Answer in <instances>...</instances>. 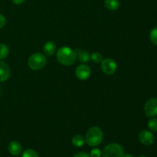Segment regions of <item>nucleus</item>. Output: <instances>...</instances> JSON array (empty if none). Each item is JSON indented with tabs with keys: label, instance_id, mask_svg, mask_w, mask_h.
Wrapping results in <instances>:
<instances>
[{
	"label": "nucleus",
	"instance_id": "1",
	"mask_svg": "<svg viewBox=\"0 0 157 157\" xmlns=\"http://www.w3.org/2000/svg\"><path fill=\"white\" fill-rule=\"evenodd\" d=\"M56 58L58 62L65 66L72 65L77 60V55L75 50L70 47L64 46L60 48L56 54Z\"/></svg>",
	"mask_w": 157,
	"mask_h": 157
},
{
	"label": "nucleus",
	"instance_id": "2",
	"mask_svg": "<svg viewBox=\"0 0 157 157\" xmlns=\"http://www.w3.org/2000/svg\"><path fill=\"white\" fill-rule=\"evenodd\" d=\"M104 133L99 127L94 126L87 130L85 136V142L90 147H97L102 143Z\"/></svg>",
	"mask_w": 157,
	"mask_h": 157
},
{
	"label": "nucleus",
	"instance_id": "3",
	"mask_svg": "<svg viewBox=\"0 0 157 157\" xmlns=\"http://www.w3.org/2000/svg\"><path fill=\"white\" fill-rule=\"evenodd\" d=\"M47 64V58L44 55L36 52L29 57L28 60V65L32 70L38 71L42 69Z\"/></svg>",
	"mask_w": 157,
	"mask_h": 157
},
{
	"label": "nucleus",
	"instance_id": "4",
	"mask_svg": "<svg viewBox=\"0 0 157 157\" xmlns=\"http://www.w3.org/2000/svg\"><path fill=\"white\" fill-rule=\"evenodd\" d=\"M124 148L118 144H108L103 151V157H123Z\"/></svg>",
	"mask_w": 157,
	"mask_h": 157
},
{
	"label": "nucleus",
	"instance_id": "5",
	"mask_svg": "<svg viewBox=\"0 0 157 157\" xmlns=\"http://www.w3.org/2000/svg\"><path fill=\"white\" fill-rule=\"evenodd\" d=\"M101 68L105 75H111L117 71V63L111 58H105L101 61Z\"/></svg>",
	"mask_w": 157,
	"mask_h": 157
},
{
	"label": "nucleus",
	"instance_id": "6",
	"mask_svg": "<svg viewBox=\"0 0 157 157\" xmlns=\"http://www.w3.org/2000/svg\"><path fill=\"white\" fill-rule=\"evenodd\" d=\"M144 111L148 117H153L157 115V98H150L146 102Z\"/></svg>",
	"mask_w": 157,
	"mask_h": 157
},
{
	"label": "nucleus",
	"instance_id": "7",
	"mask_svg": "<svg viewBox=\"0 0 157 157\" xmlns=\"http://www.w3.org/2000/svg\"><path fill=\"white\" fill-rule=\"evenodd\" d=\"M75 75L77 78H78L81 81H85L90 78L91 75V69L87 64H81L78 67H77L75 70Z\"/></svg>",
	"mask_w": 157,
	"mask_h": 157
},
{
	"label": "nucleus",
	"instance_id": "8",
	"mask_svg": "<svg viewBox=\"0 0 157 157\" xmlns=\"http://www.w3.org/2000/svg\"><path fill=\"white\" fill-rule=\"evenodd\" d=\"M140 142L144 146H150L154 142V136L153 133L147 130H143L139 133Z\"/></svg>",
	"mask_w": 157,
	"mask_h": 157
},
{
	"label": "nucleus",
	"instance_id": "9",
	"mask_svg": "<svg viewBox=\"0 0 157 157\" xmlns=\"http://www.w3.org/2000/svg\"><path fill=\"white\" fill-rule=\"evenodd\" d=\"M10 68L5 61L0 60V82L6 81L10 75Z\"/></svg>",
	"mask_w": 157,
	"mask_h": 157
},
{
	"label": "nucleus",
	"instance_id": "10",
	"mask_svg": "<svg viewBox=\"0 0 157 157\" xmlns=\"http://www.w3.org/2000/svg\"><path fill=\"white\" fill-rule=\"evenodd\" d=\"M9 152L13 156H18L22 151V147L18 141H12L8 147Z\"/></svg>",
	"mask_w": 157,
	"mask_h": 157
},
{
	"label": "nucleus",
	"instance_id": "11",
	"mask_svg": "<svg viewBox=\"0 0 157 157\" xmlns=\"http://www.w3.org/2000/svg\"><path fill=\"white\" fill-rule=\"evenodd\" d=\"M77 55V59L81 63H87L90 61V55L87 51L82 50L81 48H78L75 50Z\"/></svg>",
	"mask_w": 157,
	"mask_h": 157
},
{
	"label": "nucleus",
	"instance_id": "12",
	"mask_svg": "<svg viewBox=\"0 0 157 157\" xmlns=\"http://www.w3.org/2000/svg\"><path fill=\"white\" fill-rule=\"evenodd\" d=\"M43 51L47 56H52L56 51V44L52 41H48L44 44V47H43Z\"/></svg>",
	"mask_w": 157,
	"mask_h": 157
},
{
	"label": "nucleus",
	"instance_id": "13",
	"mask_svg": "<svg viewBox=\"0 0 157 157\" xmlns=\"http://www.w3.org/2000/svg\"><path fill=\"white\" fill-rule=\"evenodd\" d=\"M71 143L75 147H81L85 144V138L81 134H77L73 136L71 140Z\"/></svg>",
	"mask_w": 157,
	"mask_h": 157
},
{
	"label": "nucleus",
	"instance_id": "14",
	"mask_svg": "<svg viewBox=\"0 0 157 157\" xmlns=\"http://www.w3.org/2000/svg\"><path fill=\"white\" fill-rule=\"evenodd\" d=\"M104 4L106 8L110 11H115L120 7L119 0H105Z\"/></svg>",
	"mask_w": 157,
	"mask_h": 157
},
{
	"label": "nucleus",
	"instance_id": "15",
	"mask_svg": "<svg viewBox=\"0 0 157 157\" xmlns=\"http://www.w3.org/2000/svg\"><path fill=\"white\" fill-rule=\"evenodd\" d=\"M9 47H8L6 44L1 43V44H0V60L5 59V58L9 55Z\"/></svg>",
	"mask_w": 157,
	"mask_h": 157
},
{
	"label": "nucleus",
	"instance_id": "16",
	"mask_svg": "<svg viewBox=\"0 0 157 157\" xmlns=\"http://www.w3.org/2000/svg\"><path fill=\"white\" fill-rule=\"evenodd\" d=\"M21 157H40L36 151L32 149H28L25 150L22 153Z\"/></svg>",
	"mask_w": 157,
	"mask_h": 157
},
{
	"label": "nucleus",
	"instance_id": "17",
	"mask_svg": "<svg viewBox=\"0 0 157 157\" xmlns=\"http://www.w3.org/2000/svg\"><path fill=\"white\" fill-rule=\"evenodd\" d=\"M90 59L94 63H101L103 61V57L99 52H94L90 55Z\"/></svg>",
	"mask_w": 157,
	"mask_h": 157
},
{
	"label": "nucleus",
	"instance_id": "18",
	"mask_svg": "<svg viewBox=\"0 0 157 157\" xmlns=\"http://www.w3.org/2000/svg\"><path fill=\"white\" fill-rule=\"evenodd\" d=\"M148 127L152 131H157V119L156 118H151L148 122Z\"/></svg>",
	"mask_w": 157,
	"mask_h": 157
},
{
	"label": "nucleus",
	"instance_id": "19",
	"mask_svg": "<svg viewBox=\"0 0 157 157\" xmlns=\"http://www.w3.org/2000/svg\"><path fill=\"white\" fill-rule=\"evenodd\" d=\"M150 38L152 43L157 45V27L153 29V30L150 32Z\"/></svg>",
	"mask_w": 157,
	"mask_h": 157
},
{
	"label": "nucleus",
	"instance_id": "20",
	"mask_svg": "<svg viewBox=\"0 0 157 157\" xmlns=\"http://www.w3.org/2000/svg\"><path fill=\"white\" fill-rule=\"evenodd\" d=\"M101 150L98 148L93 149L90 151V157H101Z\"/></svg>",
	"mask_w": 157,
	"mask_h": 157
},
{
	"label": "nucleus",
	"instance_id": "21",
	"mask_svg": "<svg viewBox=\"0 0 157 157\" xmlns=\"http://www.w3.org/2000/svg\"><path fill=\"white\" fill-rule=\"evenodd\" d=\"M6 23V17H5L3 15H2V14H0V29H1L2 28L4 27Z\"/></svg>",
	"mask_w": 157,
	"mask_h": 157
},
{
	"label": "nucleus",
	"instance_id": "22",
	"mask_svg": "<svg viewBox=\"0 0 157 157\" xmlns=\"http://www.w3.org/2000/svg\"><path fill=\"white\" fill-rule=\"evenodd\" d=\"M73 157H90V155L84 152H80V153H76Z\"/></svg>",
	"mask_w": 157,
	"mask_h": 157
},
{
	"label": "nucleus",
	"instance_id": "23",
	"mask_svg": "<svg viewBox=\"0 0 157 157\" xmlns=\"http://www.w3.org/2000/svg\"><path fill=\"white\" fill-rule=\"evenodd\" d=\"M12 2L14 3V4H15V5H21V4H22L23 2H25V0H12Z\"/></svg>",
	"mask_w": 157,
	"mask_h": 157
},
{
	"label": "nucleus",
	"instance_id": "24",
	"mask_svg": "<svg viewBox=\"0 0 157 157\" xmlns=\"http://www.w3.org/2000/svg\"><path fill=\"white\" fill-rule=\"evenodd\" d=\"M123 157H134V156H133L132 154H130V153H127V154L124 155Z\"/></svg>",
	"mask_w": 157,
	"mask_h": 157
},
{
	"label": "nucleus",
	"instance_id": "25",
	"mask_svg": "<svg viewBox=\"0 0 157 157\" xmlns=\"http://www.w3.org/2000/svg\"><path fill=\"white\" fill-rule=\"evenodd\" d=\"M139 157H147L146 156H139Z\"/></svg>",
	"mask_w": 157,
	"mask_h": 157
}]
</instances>
